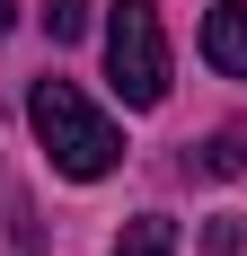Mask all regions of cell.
Instances as JSON below:
<instances>
[{
	"label": "cell",
	"mask_w": 247,
	"mask_h": 256,
	"mask_svg": "<svg viewBox=\"0 0 247 256\" xmlns=\"http://www.w3.org/2000/svg\"><path fill=\"white\" fill-rule=\"evenodd\" d=\"M26 124H36V142H44V159H53V168H62L71 186L106 177V168L124 159V132L106 124V115H98L88 98H80L71 80H36V88H26Z\"/></svg>",
	"instance_id": "6da1fadb"
},
{
	"label": "cell",
	"mask_w": 247,
	"mask_h": 256,
	"mask_svg": "<svg viewBox=\"0 0 247 256\" xmlns=\"http://www.w3.org/2000/svg\"><path fill=\"white\" fill-rule=\"evenodd\" d=\"M106 80L124 106H159L168 98V26L159 0H115L106 9Z\"/></svg>",
	"instance_id": "7a4b0ae2"
},
{
	"label": "cell",
	"mask_w": 247,
	"mask_h": 256,
	"mask_svg": "<svg viewBox=\"0 0 247 256\" xmlns=\"http://www.w3.org/2000/svg\"><path fill=\"white\" fill-rule=\"evenodd\" d=\"M203 62L221 80H247V0H221V9L203 18Z\"/></svg>",
	"instance_id": "3957f363"
},
{
	"label": "cell",
	"mask_w": 247,
	"mask_h": 256,
	"mask_svg": "<svg viewBox=\"0 0 247 256\" xmlns=\"http://www.w3.org/2000/svg\"><path fill=\"white\" fill-rule=\"evenodd\" d=\"M115 256H176V221H168V212H142V221H124Z\"/></svg>",
	"instance_id": "277c9868"
},
{
	"label": "cell",
	"mask_w": 247,
	"mask_h": 256,
	"mask_svg": "<svg viewBox=\"0 0 247 256\" xmlns=\"http://www.w3.org/2000/svg\"><path fill=\"white\" fill-rule=\"evenodd\" d=\"M238 168H247V142H238V132H212V142L194 150V177H238Z\"/></svg>",
	"instance_id": "5b68a950"
},
{
	"label": "cell",
	"mask_w": 247,
	"mask_h": 256,
	"mask_svg": "<svg viewBox=\"0 0 247 256\" xmlns=\"http://www.w3.org/2000/svg\"><path fill=\"white\" fill-rule=\"evenodd\" d=\"M44 36L53 44H80L88 36V0H44Z\"/></svg>",
	"instance_id": "8992f818"
},
{
	"label": "cell",
	"mask_w": 247,
	"mask_h": 256,
	"mask_svg": "<svg viewBox=\"0 0 247 256\" xmlns=\"http://www.w3.org/2000/svg\"><path fill=\"white\" fill-rule=\"evenodd\" d=\"M203 248H212V256H238V221H230V212H221V221L203 230Z\"/></svg>",
	"instance_id": "52a82bcc"
},
{
	"label": "cell",
	"mask_w": 247,
	"mask_h": 256,
	"mask_svg": "<svg viewBox=\"0 0 247 256\" xmlns=\"http://www.w3.org/2000/svg\"><path fill=\"white\" fill-rule=\"evenodd\" d=\"M0 36H9V0H0Z\"/></svg>",
	"instance_id": "ba28073f"
}]
</instances>
